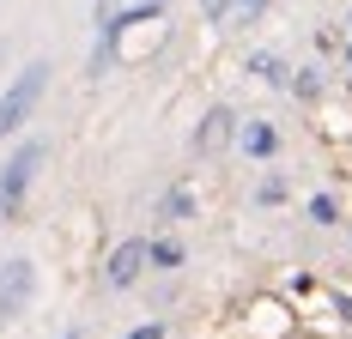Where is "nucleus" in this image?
Returning a JSON list of instances; mask_svg holds the SVG:
<instances>
[{"label":"nucleus","mask_w":352,"mask_h":339,"mask_svg":"<svg viewBox=\"0 0 352 339\" xmlns=\"http://www.w3.org/2000/svg\"><path fill=\"white\" fill-rule=\"evenodd\" d=\"M43 158H49V145L43 139H25L6 164H0V224L25 206V194H31V182H36V170H43Z\"/></svg>","instance_id":"obj_1"},{"label":"nucleus","mask_w":352,"mask_h":339,"mask_svg":"<svg viewBox=\"0 0 352 339\" xmlns=\"http://www.w3.org/2000/svg\"><path fill=\"white\" fill-rule=\"evenodd\" d=\"M43 85H49V61H31V67H25L6 91H0V139L19 134V128L31 121V109L43 103Z\"/></svg>","instance_id":"obj_2"},{"label":"nucleus","mask_w":352,"mask_h":339,"mask_svg":"<svg viewBox=\"0 0 352 339\" xmlns=\"http://www.w3.org/2000/svg\"><path fill=\"white\" fill-rule=\"evenodd\" d=\"M31 291H36V267L31 261H6L0 267V321H12L19 309L31 303Z\"/></svg>","instance_id":"obj_3"},{"label":"nucleus","mask_w":352,"mask_h":339,"mask_svg":"<svg viewBox=\"0 0 352 339\" xmlns=\"http://www.w3.org/2000/svg\"><path fill=\"white\" fill-rule=\"evenodd\" d=\"M140 261H146V242H122V248H116V255H109V285H134V279H140Z\"/></svg>","instance_id":"obj_4"},{"label":"nucleus","mask_w":352,"mask_h":339,"mask_svg":"<svg viewBox=\"0 0 352 339\" xmlns=\"http://www.w3.org/2000/svg\"><path fill=\"white\" fill-rule=\"evenodd\" d=\"M231 121H237L231 109H212V115H207V128L195 134V152H219V145L231 139Z\"/></svg>","instance_id":"obj_5"},{"label":"nucleus","mask_w":352,"mask_h":339,"mask_svg":"<svg viewBox=\"0 0 352 339\" xmlns=\"http://www.w3.org/2000/svg\"><path fill=\"white\" fill-rule=\"evenodd\" d=\"M243 152L267 158V152H274V128H243Z\"/></svg>","instance_id":"obj_6"},{"label":"nucleus","mask_w":352,"mask_h":339,"mask_svg":"<svg viewBox=\"0 0 352 339\" xmlns=\"http://www.w3.org/2000/svg\"><path fill=\"white\" fill-rule=\"evenodd\" d=\"M146 255H152V261H158V267H176V261H182V248H176V242H152V248H146Z\"/></svg>","instance_id":"obj_7"},{"label":"nucleus","mask_w":352,"mask_h":339,"mask_svg":"<svg viewBox=\"0 0 352 339\" xmlns=\"http://www.w3.org/2000/svg\"><path fill=\"white\" fill-rule=\"evenodd\" d=\"M128 339H164V327L152 321V327H134V334H128Z\"/></svg>","instance_id":"obj_8"}]
</instances>
